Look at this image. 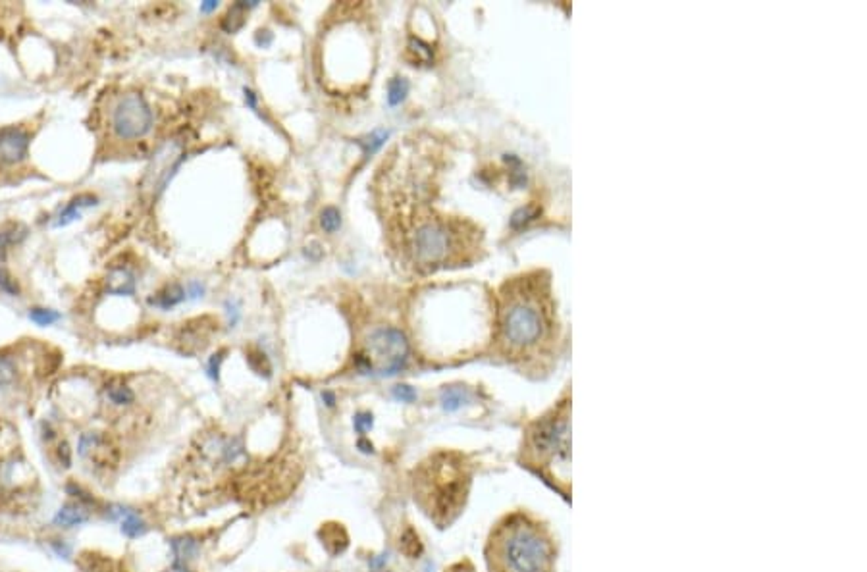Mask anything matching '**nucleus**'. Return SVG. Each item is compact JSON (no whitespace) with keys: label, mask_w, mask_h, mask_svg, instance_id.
Segmentation results:
<instances>
[{"label":"nucleus","mask_w":867,"mask_h":572,"mask_svg":"<svg viewBox=\"0 0 867 572\" xmlns=\"http://www.w3.org/2000/svg\"><path fill=\"white\" fill-rule=\"evenodd\" d=\"M466 401H468V394L461 387H446L441 391V403H444L446 411H457L459 407L465 405Z\"/></svg>","instance_id":"nucleus-21"},{"label":"nucleus","mask_w":867,"mask_h":572,"mask_svg":"<svg viewBox=\"0 0 867 572\" xmlns=\"http://www.w3.org/2000/svg\"><path fill=\"white\" fill-rule=\"evenodd\" d=\"M361 355L370 366V374L395 376L409 362L410 347L401 329L376 328L368 334Z\"/></svg>","instance_id":"nucleus-6"},{"label":"nucleus","mask_w":867,"mask_h":572,"mask_svg":"<svg viewBox=\"0 0 867 572\" xmlns=\"http://www.w3.org/2000/svg\"><path fill=\"white\" fill-rule=\"evenodd\" d=\"M399 549H401L403 553L407 555L409 559H415V557H419V555L422 553V544H420L419 534H417L412 528H407V530L401 534V540H399Z\"/></svg>","instance_id":"nucleus-20"},{"label":"nucleus","mask_w":867,"mask_h":572,"mask_svg":"<svg viewBox=\"0 0 867 572\" xmlns=\"http://www.w3.org/2000/svg\"><path fill=\"white\" fill-rule=\"evenodd\" d=\"M409 94V81L405 77H393L388 81V104L399 106Z\"/></svg>","instance_id":"nucleus-18"},{"label":"nucleus","mask_w":867,"mask_h":572,"mask_svg":"<svg viewBox=\"0 0 867 572\" xmlns=\"http://www.w3.org/2000/svg\"><path fill=\"white\" fill-rule=\"evenodd\" d=\"M226 309H228V316H230V326L233 328V326L239 322L241 312H239V309H237V305H235V303H230V300L226 303Z\"/></svg>","instance_id":"nucleus-32"},{"label":"nucleus","mask_w":867,"mask_h":572,"mask_svg":"<svg viewBox=\"0 0 867 572\" xmlns=\"http://www.w3.org/2000/svg\"><path fill=\"white\" fill-rule=\"evenodd\" d=\"M62 318L60 316V312L57 310H50V309H31L29 310V320L31 322H35L37 326H52V324H57L58 320Z\"/></svg>","instance_id":"nucleus-25"},{"label":"nucleus","mask_w":867,"mask_h":572,"mask_svg":"<svg viewBox=\"0 0 867 572\" xmlns=\"http://www.w3.org/2000/svg\"><path fill=\"white\" fill-rule=\"evenodd\" d=\"M110 518L112 520H120V530L121 534L128 535V538H139L147 532V524H145V520L141 518L135 511H131V509H123V507H114V511H110Z\"/></svg>","instance_id":"nucleus-10"},{"label":"nucleus","mask_w":867,"mask_h":572,"mask_svg":"<svg viewBox=\"0 0 867 572\" xmlns=\"http://www.w3.org/2000/svg\"><path fill=\"white\" fill-rule=\"evenodd\" d=\"M247 362H249V366H251L257 374H270V362H268L266 355L261 353V351H249L247 353Z\"/></svg>","instance_id":"nucleus-26"},{"label":"nucleus","mask_w":867,"mask_h":572,"mask_svg":"<svg viewBox=\"0 0 867 572\" xmlns=\"http://www.w3.org/2000/svg\"><path fill=\"white\" fill-rule=\"evenodd\" d=\"M257 6V2H237V4H233L232 10L228 12V16L224 18L222 21V29L228 31V33H235L237 29L243 28V23H245V12L249 8H255Z\"/></svg>","instance_id":"nucleus-15"},{"label":"nucleus","mask_w":867,"mask_h":572,"mask_svg":"<svg viewBox=\"0 0 867 572\" xmlns=\"http://www.w3.org/2000/svg\"><path fill=\"white\" fill-rule=\"evenodd\" d=\"M388 137H390V132H383V130H376V132L368 133V135H366V137H363V139H357V145H359V147L363 149L364 156H370V154H374L376 150L382 147Z\"/></svg>","instance_id":"nucleus-19"},{"label":"nucleus","mask_w":867,"mask_h":572,"mask_svg":"<svg viewBox=\"0 0 867 572\" xmlns=\"http://www.w3.org/2000/svg\"><path fill=\"white\" fill-rule=\"evenodd\" d=\"M203 293H205V287H203L199 282H191L189 283V287L186 289V295H189L191 299H199V297H203Z\"/></svg>","instance_id":"nucleus-33"},{"label":"nucleus","mask_w":867,"mask_h":572,"mask_svg":"<svg viewBox=\"0 0 867 572\" xmlns=\"http://www.w3.org/2000/svg\"><path fill=\"white\" fill-rule=\"evenodd\" d=\"M58 459H60V462L64 464L66 469H68V467H72V451H70V447H68V443H62V445L58 447Z\"/></svg>","instance_id":"nucleus-31"},{"label":"nucleus","mask_w":867,"mask_h":572,"mask_svg":"<svg viewBox=\"0 0 867 572\" xmlns=\"http://www.w3.org/2000/svg\"><path fill=\"white\" fill-rule=\"evenodd\" d=\"M106 293L120 295V297H131L135 295V278L126 268H112L106 278Z\"/></svg>","instance_id":"nucleus-11"},{"label":"nucleus","mask_w":867,"mask_h":572,"mask_svg":"<svg viewBox=\"0 0 867 572\" xmlns=\"http://www.w3.org/2000/svg\"><path fill=\"white\" fill-rule=\"evenodd\" d=\"M0 291H4L6 295H12V297H16L19 293L18 282L6 270H0Z\"/></svg>","instance_id":"nucleus-28"},{"label":"nucleus","mask_w":867,"mask_h":572,"mask_svg":"<svg viewBox=\"0 0 867 572\" xmlns=\"http://www.w3.org/2000/svg\"><path fill=\"white\" fill-rule=\"evenodd\" d=\"M26 237V229L21 225H12L10 229H2L0 232V256L8 251V247L19 243Z\"/></svg>","instance_id":"nucleus-23"},{"label":"nucleus","mask_w":867,"mask_h":572,"mask_svg":"<svg viewBox=\"0 0 867 572\" xmlns=\"http://www.w3.org/2000/svg\"><path fill=\"white\" fill-rule=\"evenodd\" d=\"M218 8V2H205V4H201V10L203 12H210V10Z\"/></svg>","instance_id":"nucleus-38"},{"label":"nucleus","mask_w":867,"mask_h":572,"mask_svg":"<svg viewBox=\"0 0 867 572\" xmlns=\"http://www.w3.org/2000/svg\"><path fill=\"white\" fill-rule=\"evenodd\" d=\"M322 399H326L328 407H334V403H336V397H334V394H330V391H324Z\"/></svg>","instance_id":"nucleus-37"},{"label":"nucleus","mask_w":867,"mask_h":572,"mask_svg":"<svg viewBox=\"0 0 867 572\" xmlns=\"http://www.w3.org/2000/svg\"><path fill=\"white\" fill-rule=\"evenodd\" d=\"M497 345L511 358H534L557 339L555 300L546 272L522 274L499 291Z\"/></svg>","instance_id":"nucleus-1"},{"label":"nucleus","mask_w":867,"mask_h":572,"mask_svg":"<svg viewBox=\"0 0 867 572\" xmlns=\"http://www.w3.org/2000/svg\"><path fill=\"white\" fill-rule=\"evenodd\" d=\"M372 424H374V420H372V414L370 413H359L357 416H355V420H353V426H355V430H357V433H366V431L372 428Z\"/></svg>","instance_id":"nucleus-29"},{"label":"nucleus","mask_w":867,"mask_h":572,"mask_svg":"<svg viewBox=\"0 0 867 572\" xmlns=\"http://www.w3.org/2000/svg\"><path fill=\"white\" fill-rule=\"evenodd\" d=\"M470 472L457 453H436L415 470V501L439 526L449 524L465 507Z\"/></svg>","instance_id":"nucleus-4"},{"label":"nucleus","mask_w":867,"mask_h":572,"mask_svg":"<svg viewBox=\"0 0 867 572\" xmlns=\"http://www.w3.org/2000/svg\"><path fill=\"white\" fill-rule=\"evenodd\" d=\"M110 125L114 135L123 141L145 137L152 127V112L143 94L128 93L120 96L110 114Z\"/></svg>","instance_id":"nucleus-7"},{"label":"nucleus","mask_w":867,"mask_h":572,"mask_svg":"<svg viewBox=\"0 0 867 572\" xmlns=\"http://www.w3.org/2000/svg\"><path fill=\"white\" fill-rule=\"evenodd\" d=\"M18 378V362L10 355H0V387L12 385Z\"/></svg>","instance_id":"nucleus-22"},{"label":"nucleus","mask_w":867,"mask_h":572,"mask_svg":"<svg viewBox=\"0 0 867 572\" xmlns=\"http://www.w3.org/2000/svg\"><path fill=\"white\" fill-rule=\"evenodd\" d=\"M570 401L563 399L526 431L524 464L569 498L570 486Z\"/></svg>","instance_id":"nucleus-3"},{"label":"nucleus","mask_w":867,"mask_h":572,"mask_svg":"<svg viewBox=\"0 0 867 572\" xmlns=\"http://www.w3.org/2000/svg\"><path fill=\"white\" fill-rule=\"evenodd\" d=\"M486 563L490 572H555V538L536 516L515 511L492 528Z\"/></svg>","instance_id":"nucleus-2"},{"label":"nucleus","mask_w":867,"mask_h":572,"mask_svg":"<svg viewBox=\"0 0 867 572\" xmlns=\"http://www.w3.org/2000/svg\"><path fill=\"white\" fill-rule=\"evenodd\" d=\"M463 237V224L444 218L422 220L410 229L409 251L412 261L422 268L446 266L457 256Z\"/></svg>","instance_id":"nucleus-5"},{"label":"nucleus","mask_w":867,"mask_h":572,"mask_svg":"<svg viewBox=\"0 0 867 572\" xmlns=\"http://www.w3.org/2000/svg\"><path fill=\"white\" fill-rule=\"evenodd\" d=\"M29 135L18 127L0 130V164L14 166L28 156Z\"/></svg>","instance_id":"nucleus-9"},{"label":"nucleus","mask_w":867,"mask_h":572,"mask_svg":"<svg viewBox=\"0 0 867 572\" xmlns=\"http://www.w3.org/2000/svg\"><path fill=\"white\" fill-rule=\"evenodd\" d=\"M106 399L116 407H128L135 401V394H133L130 385L110 384L106 387Z\"/></svg>","instance_id":"nucleus-17"},{"label":"nucleus","mask_w":867,"mask_h":572,"mask_svg":"<svg viewBox=\"0 0 867 572\" xmlns=\"http://www.w3.org/2000/svg\"><path fill=\"white\" fill-rule=\"evenodd\" d=\"M97 201H99V198L94 197V195H91V193H81V195H77L75 198H72V201H70L64 208H62V212L58 214V220H57V224H54V227H64V225L72 224L75 218H79V216H81V210H83V208L93 207V205H97Z\"/></svg>","instance_id":"nucleus-12"},{"label":"nucleus","mask_w":867,"mask_h":572,"mask_svg":"<svg viewBox=\"0 0 867 572\" xmlns=\"http://www.w3.org/2000/svg\"><path fill=\"white\" fill-rule=\"evenodd\" d=\"M52 549H54V553L58 557H70L72 555V547L66 544V542H52Z\"/></svg>","instance_id":"nucleus-34"},{"label":"nucleus","mask_w":867,"mask_h":572,"mask_svg":"<svg viewBox=\"0 0 867 572\" xmlns=\"http://www.w3.org/2000/svg\"><path fill=\"white\" fill-rule=\"evenodd\" d=\"M320 227L326 234H336L337 229L341 227V214H339V210L336 207H328L322 210V214H320Z\"/></svg>","instance_id":"nucleus-24"},{"label":"nucleus","mask_w":867,"mask_h":572,"mask_svg":"<svg viewBox=\"0 0 867 572\" xmlns=\"http://www.w3.org/2000/svg\"><path fill=\"white\" fill-rule=\"evenodd\" d=\"M181 300H186V287H181L179 283H168L155 297H150L149 303L155 305V307H159V309L170 310L177 307Z\"/></svg>","instance_id":"nucleus-13"},{"label":"nucleus","mask_w":867,"mask_h":572,"mask_svg":"<svg viewBox=\"0 0 867 572\" xmlns=\"http://www.w3.org/2000/svg\"><path fill=\"white\" fill-rule=\"evenodd\" d=\"M255 41H257V45H261V47H268V45L272 43V35L268 33V31H259V33H257V37H255Z\"/></svg>","instance_id":"nucleus-36"},{"label":"nucleus","mask_w":867,"mask_h":572,"mask_svg":"<svg viewBox=\"0 0 867 572\" xmlns=\"http://www.w3.org/2000/svg\"><path fill=\"white\" fill-rule=\"evenodd\" d=\"M243 93H245V103H247V106L251 108L252 112H259V101H257V94L252 93L251 89H245Z\"/></svg>","instance_id":"nucleus-35"},{"label":"nucleus","mask_w":867,"mask_h":572,"mask_svg":"<svg viewBox=\"0 0 867 572\" xmlns=\"http://www.w3.org/2000/svg\"><path fill=\"white\" fill-rule=\"evenodd\" d=\"M89 520V513L79 503H68L54 516V524L62 528H74Z\"/></svg>","instance_id":"nucleus-14"},{"label":"nucleus","mask_w":867,"mask_h":572,"mask_svg":"<svg viewBox=\"0 0 867 572\" xmlns=\"http://www.w3.org/2000/svg\"><path fill=\"white\" fill-rule=\"evenodd\" d=\"M222 355H224V353H218V355H212V358H210V362H208V374H210V378H212V380H218V376H220V365H222V360H224V357H222Z\"/></svg>","instance_id":"nucleus-30"},{"label":"nucleus","mask_w":867,"mask_h":572,"mask_svg":"<svg viewBox=\"0 0 867 572\" xmlns=\"http://www.w3.org/2000/svg\"><path fill=\"white\" fill-rule=\"evenodd\" d=\"M172 547H174V555H176V566H186L187 561H191L193 555L199 551V544H197L193 538L176 540L172 544Z\"/></svg>","instance_id":"nucleus-16"},{"label":"nucleus","mask_w":867,"mask_h":572,"mask_svg":"<svg viewBox=\"0 0 867 572\" xmlns=\"http://www.w3.org/2000/svg\"><path fill=\"white\" fill-rule=\"evenodd\" d=\"M393 397L397 399V401H401V403H412V401H417V391H415V387H410L407 384H399L393 387Z\"/></svg>","instance_id":"nucleus-27"},{"label":"nucleus","mask_w":867,"mask_h":572,"mask_svg":"<svg viewBox=\"0 0 867 572\" xmlns=\"http://www.w3.org/2000/svg\"><path fill=\"white\" fill-rule=\"evenodd\" d=\"M181 160H183V145H181V141L168 139L166 143H162L159 150L150 159L149 168H147L145 176H143V181H141V189L147 195L157 197L160 191L166 187L170 178L174 176L177 166L181 164Z\"/></svg>","instance_id":"nucleus-8"}]
</instances>
